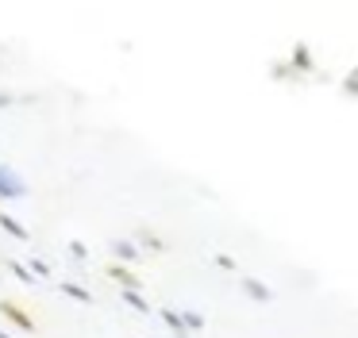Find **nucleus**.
<instances>
[{"mask_svg":"<svg viewBox=\"0 0 358 338\" xmlns=\"http://www.w3.org/2000/svg\"><path fill=\"white\" fill-rule=\"evenodd\" d=\"M0 338H8V335H4V330H0Z\"/></svg>","mask_w":358,"mask_h":338,"instance_id":"6","label":"nucleus"},{"mask_svg":"<svg viewBox=\"0 0 358 338\" xmlns=\"http://www.w3.org/2000/svg\"><path fill=\"white\" fill-rule=\"evenodd\" d=\"M0 227H4V230H12V235H16V238H27V230L20 227L16 219H8V215H0Z\"/></svg>","mask_w":358,"mask_h":338,"instance_id":"2","label":"nucleus"},{"mask_svg":"<svg viewBox=\"0 0 358 338\" xmlns=\"http://www.w3.org/2000/svg\"><path fill=\"white\" fill-rule=\"evenodd\" d=\"M247 292L258 296V300H270V288H262V284H255V281H247Z\"/></svg>","mask_w":358,"mask_h":338,"instance_id":"3","label":"nucleus"},{"mask_svg":"<svg viewBox=\"0 0 358 338\" xmlns=\"http://www.w3.org/2000/svg\"><path fill=\"white\" fill-rule=\"evenodd\" d=\"M24 181H20L16 173H8V169L0 166V196H24Z\"/></svg>","mask_w":358,"mask_h":338,"instance_id":"1","label":"nucleus"},{"mask_svg":"<svg viewBox=\"0 0 358 338\" xmlns=\"http://www.w3.org/2000/svg\"><path fill=\"white\" fill-rule=\"evenodd\" d=\"M116 254L120 258H135V246L131 242H116Z\"/></svg>","mask_w":358,"mask_h":338,"instance_id":"4","label":"nucleus"},{"mask_svg":"<svg viewBox=\"0 0 358 338\" xmlns=\"http://www.w3.org/2000/svg\"><path fill=\"white\" fill-rule=\"evenodd\" d=\"M127 304H131V307H135V311H147V304H143V300H139V296H131V292H127Z\"/></svg>","mask_w":358,"mask_h":338,"instance_id":"5","label":"nucleus"}]
</instances>
